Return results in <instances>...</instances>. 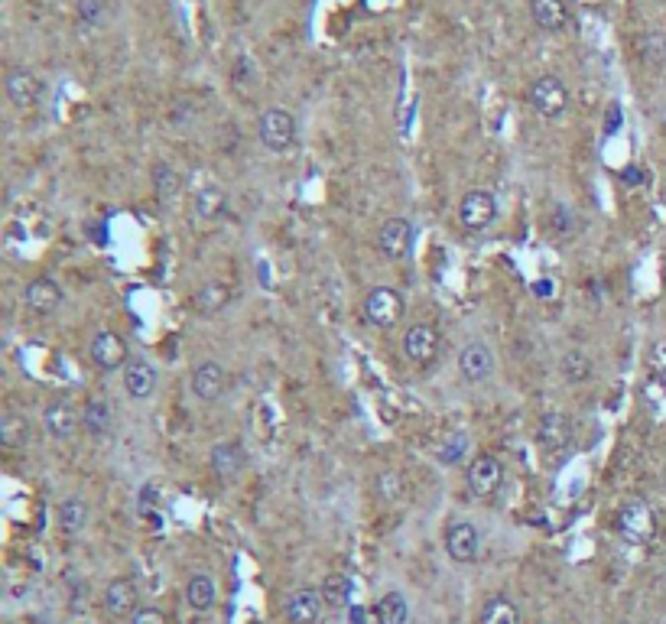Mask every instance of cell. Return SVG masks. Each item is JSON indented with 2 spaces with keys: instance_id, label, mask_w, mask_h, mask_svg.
<instances>
[{
  "instance_id": "cell-1",
  "label": "cell",
  "mask_w": 666,
  "mask_h": 624,
  "mask_svg": "<svg viewBox=\"0 0 666 624\" xmlns=\"http://www.w3.org/2000/svg\"><path fill=\"white\" fill-rule=\"evenodd\" d=\"M364 322H371L374 329H397L407 316V299L397 290V286H374V290L364 296L361 306Z\"/></svg>"
},
{
  "instance_id": "cell-2",
  "label": "cell",
  "mask_w": 666,
  "mask_h": 624,
  "mask_svg": "<svg viewBox=\"0 0 666 624\" xmlns=\"http://www.w3.org/2000/svg\"><path fill=\"white\" fill-rule=\"evenodd\" d=\"M257 140L264 143V150L270 153H290L299 140L296 114L286 108H267L257 121Z\"/></svg>"
},
{
  "instance_id": "cell-3",
  "label": "cell",
  "mask_w": 666,
  "mask_h": 624,
  "mask_svg": "<svg viewBox=\"0 0 666 624\" xmlns=\"http://www.w3.org/2000/svg\"><path fill=\"white\" fill-rule=\"evenodd\" d=\"M527 104L546 121H556L569 108V88L559 75H540L527 88Z\"/></svg>"
},
{
  "instance_id": "cell-4",
  "label": "cell",
  "mask_w": 666,
  "mask_h": 624,
  "mask_svg": "<svg viewBox=\"0 0 666 624\" xmlns=\"http://www.w3.org/2000/svg\"><path fill=\"white\" fill-rule=\"evenodd\" d=\"M413 247H416V225L410 218L394 215L377 228V251H381V257L390 260V264L407 260L413 254Z\"/></svg>"
},
{
  "instance_id": "cell-5",
  "label": "cell",
  "mask_w": 666,
  "mask_h": 624,
  "mask_svg": "<svg viewBox=\"0 0 666 624\" xmlns=\"http://www.w3.org/2000/svg\"><path fill=\"white\" fill-rule=\"evenodd\" d=\"M618 530H621V537L628 540V543H634V546L650 543V540L657 537V514H654V507H650L647 501H641V498L624 501L621 511H618Z\"/></svg>"
},
{
  "instance_id": "cell-6",
  "label": "cell",
  "mask_w": 666,
  "mask_h": 624,
  "mask_svg": "<svg viewBox=\"0 0 666 624\" xmlns=\"http://www.w3.org/2000/svg\"><path fill=\"white\" fill-rule=\"evenodd\" d=\"M504 478H507L504 462L491 452L475 455L472 465H468V491H472L478 501H491L494 494L504 488Z\"/></svg>"
},
{
  "instance_id": "cell-7",
  "label": "cell",
  "mask_w": 666,
  "mask_h": 624,
  "mask_svg": "<svg viewBox=\"0 0 666 624\" xmlns=\"http://www.w3.org/2000/svg\"><path fill=\"white\" fill-rule=\"evenodd\" d=\"M494 218H498V195L488 192V189H468L459 202V225L465 231H485L494 225Z\"/></svg>"
},
{
  "instance_id": "cell-8",
  "label": "cell",
  "mask_w": 666,
  "mask_h": 624,
  "mask_svg": "<svg viewBox=\"0 0 666 624\" xmlns=\"http://www.w3.org/2000/svg\"><path fill=\"white\" fill-rule=\"evenodd\" d=\"M442 351V332L433 322H413L403 332V355H407L416 368H429Z\"/></svg>"
},
{
  "instance_id": "cell-9",
  "label": "cell",
  "mask_w": 666,
  "mask_h": 624,
  "mask_svg": "<svg viewBox=\"0 0 666 624\" xmlns=\"http://www.w3.org/2000/svg\"><path fill=\"white\" fill-rule=\"evenodd\" d=\"M88 358H91V364H95L101 374H114V371H124L127 361L134 358V355H130V348H127V342H124L121 335L111 332V329H101L95 338H91Z\"/></svg>"
},
{
  "instance_id": "cell-10",
  "label": "cell",
  "mask_w": 666,
  "mask_h": 624,
  "mask_svg": "<svg viewBox=\"0 0 666 624\" xmlns=\"http://www.w3.org/2000/svg\"><path fill=\"white\" fill-rule=\"evenodd\" d=\"M4 88H7V98L17 111H33L39 98H43V78H39L33 69H26V65H13L4 78Z\"/></svg>"
},
{
  "instance_id": "cell-11",
  "label": "cell",
  "mask_w": 666,
  "mask_h": 624,
  "mask_svg": "<svg viewBox=\"0 0 666 624\" xmlns=\"http://www.w3.org/2000/svg\"><path fill=\"white\" fill-rule=\"evenodd\" d=\"M455 368L465 384H481L494 374V351L485 342H465L455 358Z\"/></svg>"
},
{
  "instance_id": "cell-12",
  "label": "cell",
  "mask_w": 666,
  "mask_h": 624,
  "mask_svg": "<svg viewBox=\"0 0 666 624\" xmlns=\"http://www.w3.org/2000/svg\"><path fill=\"white\" fill-rule=\"evenodd\" d=\"M446 553L452 563H475L481 553V530L472 524V520H455L446 530Z\"/></svg>"
},
{
  "instance_id": "cell-13",
  "label": "cell",
  "mask_w": 666,
  "mask_h": 624,
  "mask_svg": "<svg viewBox=\"0 0 666 624\" xmlns=\"http://www.w3.org/2000/svg\"><path fill=\"white\" fill-rule=\"evenodd\" d=\"M140 585L130 576H117L104 589V611L111 618H134L140 611Z\"/></svg>"
},
{
  "instance_id": "cell-14",
  "label": "cell",
  "mask_w": 666,
  "mask_h": 624,
  "mask_svg": "<svg viewBox=\"0 0 666 624\" xmlns=\"http://www.w3.org/2000/svg\"><path fill=\"white\" fill-rule=\"evenodd\" d=\"M121 384L130 400H150L156 394V384H160V371L153 368L150 358L134 355L127 361V368L121 371Z\"/></svg>"
},
{
  "instance_id": "cell-15",
  "label": "cell",
  "mask_w": 666,
  "mask_h": 624,
  "mask_svg": "<svg viewBox=\"0 0 666 624\" xmlns=\"http://www.w3.org/2000/svg\"><path fill=\"white\" fill-rule=\"evenodd\" d=\"M23 303L30 312H36V316H56V312L62 309V303H65V290L59 286V280L36 277V280L26 283Z\"/></svg>"
},
{
  "instance_id": "cell-16",
  "label": "cell",
  "mask_w": 666,
  "mask_h": 624,
  "mask_svg": "<svg viewBox=\"0 0 666 624\" xmlns=\"http://www.w3.org/2000/svg\"><path fill=\"white\" fill-rule=\"evenodd\" d=\"M208 468H212L218 481L231 485V481H238L244 475L247 449L241 442H218V446H212V452H208Z\"/></svg>"
},
{
  "instance_id": "cell-17",
  "label": "cell",
  "mask_w": 666,
  "mask_h": 624,
  "mask_svg": "<svg viewBox=\"0 0 666 624\" xmlns=\"http://www.w3.org/2000/svg\"><path fill=\"white\" fill-rule=\"evenodd\" d=\"M189 387H192V394L199 397L202 403H215V400L225 397L228 374H225V368H221L218 361H199V364L192 368Z\"/></svg>"
},
{
  "instance_id": "cell-18",
  "label": "cell",
  "mask_w": 666,
  "mask_h": 624,
  "mask_svg": "<svg viewBox=\"0 0 666 624\" xmlns=\"http://www.w3.org/2000/svg\"><path fill=\"white\" fill-rule=\"evenodd\" d=\"M322 611H325V598L319 589H309V585L290 592V598H286V605H283L286 624H319Z\"/></svg>"
},
{
  "instance_id": "cell-19",
  "label": "cell",
  "mask_w": 666,
  "mask_h": 624,
  "mask_svg": "<svg viewBox=\"0 0 666 624\" xmlns=\"http://www.w3.org/2000/svg\"><path fill=\"white\" fill-rule=\"evenodd\" d=\"M572 433H576V426H572V420L563 410L543 413L537 423V442L546 452H563L572 442Z\"/></svg>"
},
{
  "instance_id": "cell-20",
  "label": "cell",
  "mask_w": 666,
  "mask_h": 624,
  "mask_svg": "<svg viewBox=\"0 0 666 624\" xmlns=\"http://www.w3.org/2000/svg\"><path fill=\"white\" fill-rule=\"evenodd\" d=\"M78 423H82V416L72 407L69 400H49L46 410H43V426L52 439L59 442H69L75 433H78Z\"/></svg>"
},
{
  "instance_id": "cell-21",
  "label": "cell",
  "mask_w": 666,
  "mask_h": 624,
  "mask_svg": "<svg viewBox=\"0 0 666 624\" xmlns=\"http://www.w3.org/2000/svg\"><path fill=\"white\" fill-rule=\"evenodd\" d=\"M82 426L91 439L104 442L114 433V403L108 397H88L82 407Z\"/></svg>"
},
{
  "instance_id": "cell-22",
  "label": "cell",
  "mask_w": 666,
  "mask_h": 624,
  "mask_svg": "<svg viewBox=\"0 0 666 624\" xmlns=\"http://www.w3.org/2000/svg\"><path fill=\"white\" fill-rule=\"evenodd\" d=\"M228 212V192L215 186V182H208L199 192L192 195V215L195 221H202V225H212L221 215Z\"/></svg>"
},
{
  "instance_id": "cell-23",
  "label": "cell",
  "mask_w": 666,
  "mask_h": 624,
  "mask_svg": "<svg viewBox=\"0 0 666 624\" xmlns=\"http://www.w3.org/2000/svg\"><path fill=\"white\" fill-rule=\"evenodd\" d=\"M530 17L543 33H563L569 26L566 0H530Z\"/></svg>"
},
{
  "instance_id": "cell-24",
  "label": "cell",
  "mask_w": 666,
  "mask_h": 624,
  "mask_svg": "<svg viewBox=\"0 0 666 624\" xmlns=\"http://www.w3.org/2000/svg\"><path fill=\"white\" fill-rule=\"evenodd\" d=\"M56 517H59V530L65 533V537H78V533L88 527L91 507H88L85 498H75V494H72V498H65V501L59 504Z\"/></svg>"
},
{
  "instance_id": "cell-25",
  "label": "cell",
  "mask_w": 666,
  "mask_h": 624,
  "mask_svg": "<svg viewBox=\"0 0 666 624\" xmlns=\"http://www.w3.org/2000/svg\"><path fill=\"white\" fill-rule=\"evenodd\" d=\"M186 602L192 611H212L218 605V582L208 572H195L186 582Z\"/></svg>"
},
{
  "instance_id": "cell-26",
  "label": "cell",
  "mask_w": 666,
  "mask_h": 624,
  "mask_svg": "<svg viewBox=\"0 0 666 624\" xmlns=\"http://www.w3.org/2000/svg\"><path fill=\"white\" fill-rule=\"evenodd\" d=\"M228 299H231V290L221 280H208V283H202L199 290L192 293V306H195V312L199 316H215V312H221L228 306Z\"/></svg>"
},
{
  "instance_id": "cell-27",
  "label": "cell",
  "mask_w": 666,
  "mask_h": 624,
  "mask_svg": "<svg viewBox=\"0 0 666 624\" xmlns=\"http://www.w3.org/2000/svg\"><path fill=\"white\" fill-rule=\"evenodd\" d=\"M153 192H156V199H160L163 205H173L179 199L182 176H179V169L173 163H166V160L153 163Z\"/></svg>"
},
{
  "instance_id": "cell-28",
  "label": "cell",
  "mask_w": 666,
  "mask_h": 624,
  "mask_svg": "<svg viewBox=\"0 0 666 624\" xmlns=\"http://www.w3.org/2000/svg\"><path fill=\"white\" fill-rule=\"evenodd\" d=\"M319 592L325 598V608H348L351 595H355V582H351L348 572H329V576L322 579Z\"/></svg>"
},
{
  "instance_id": "cell-29",
  "label": "cell",
  "mask_w": 666,
  "mask_h": 624,
  "mask_svg": "<svg viewBox=\"0 0 666 624\" xmlns=\"http://www.w3.org/2000/svg\"><path fill=\"white\" fill-rule=\"evenodd\" d=\"M371 611H374L377 624H407V618H410V605H407V598H403V592H384L374 602Z\"/></svg>"
},
{
  "instance_id": "cell-30",
  "label": "cell",
  "mask_w": 666,
  "mask_h": 624,
  "mask_svg": "<svg viewBox=\"0 0 666 624\" xmlns=\"http://www.w3.org/2000/svg\"><path fill=\"white\" fill-rule=\"evenodd\" d=\"M559 374L566 384H585L592 377V358L582 348H566L559 358Z\"/></svg>"
},
{
  "instance_id": "cell-31",
  "label": "cell",
  "mask_w": 666,
  "mask_h": 624,
  "mask_svg": "<svg viewBox=\"0 0 666 624\" xmlns=\"http://www.w3.org/2000/svg\"><path fill=\"white\" fill-rule=\"evenodd\" d=\"M30 420L20 413H4V420H0V446L4 449H23L26 442H30Z\"/></svg>"
},
{
  "instance_id": "cell-32",
  "label": "cell",
  "mask_w": 666,
  "mask_h": 624,
  "mask_svg": "<svg viewBox=\"0 0 666 624\" xmlns=\"http://www.w3.org/2000/svg\"><path fill=\"white\" fill-rule=\"evenodd\" d=\"M481 624H520V608L507 595H491L481 608Z\"/></svg>"
},
{
  "instance_id": "cell-33",
  "label": "cell",
  "mask_w": 666,
  "mask_h": 624,
  "mask_svg": "<svg viewBox=\"0 0 666 624\" xmlns=\"http://www.w3.org/2000/svg\"><path fill=\"white\" fill-rule=\"evenodd\" d=\"M374 485H377V498H381L384 504H397L403 498V478H400V472H394V468L377 472Z\"/></svg>"
},
{
  "instance_id": "cell-34",
  "label": "cell",
  "mask_w": 666,
  "mask_h": 624,
  "mask_svg": "<svg viewBox=\"0 0 666 624\" xmlns=\"http://www.w3.org/2000/svg\"><path fill=\"white\" fill-rule=\"evenodd\" d=\"M160 501H163L160 485H156V481H147V485H140L137 498H134V507H137V514L143 520H150V517H156V511H160Z\"/></svg>"
},
{
  "instance_id": "cell-35",
  "label": "cell",
  "mask_w": 666,
  "mask_h": 624,
  "mask_svg": "<svg viewBox=\"0 0 666 624\" xmlns=\"http://www.w3.org/2000/svg\"><path fill=\"white\" fill-rule=\"evenodd\" d=\"M641 59L647 65H666V33L654 30L641 36Z\"/></svg>"
},
{
  "instance_id": "cell-36",
  "label": "cell",
  "mask_w": 666,
  "mask_h": 624,
  "mask_svg": "<svg viewBox=\"0 0 666 624\" xmlns=\"http://www.w3.org/2000/svg\"><path fill=\"white\" fill-rule=\"evenodd\" d=\"M104 13H108L104 0H78V4H75V17H78V23H82V26L104 23Z\"/></svg>"
},
{
  "instance_id": "cell-37",
  "label": "cell",
  "mask_w": 666,
  "mask_h": 624,
  "mask_svg": "<svg viewBox=\"0 0 666 624\" xmlns=\"http://www.w3.org/2000/svg\"><path fill=\"white\" fill-rule=\"evenodd\" d=\"M465 452H468V436H465V433H452L449 442H442L439 462H442V465H455Z\"/></svg>"
},
{
  "instance_id": "cell-38",
  "label": "cell",
  "mask_w": 666,
  "mask_h": 624,
  "mask_svg": "<svg viewBox=\"0 0 666 624\" xmlns=\"http://www.w3.org/2000/svg\"><path fill=\"white\" fill-rule=\"evenodd\" d=\"M130 624H169L166 611L163 608H153V605H143L134 618H130Z\"/></svg>"
},
{
  "instance_id": "cell-39",
  "label": "cell",
  "mask_w": 666,
  "mask_h": 624,
  "mask_svg": "<svg viewBox=\"0 0 666 624\" xmlns=\"http://www.w3.org/2000/svg\"><path fill=\"white\" fill-rule=\"evenodd\" d=\"M621 124H624L621 104H618V101H611V104H608V111H605V137H615L618 130H621Z\"/></svg>"
},
{
  "instance_id": "cell-40",
  "label": "cell",
  "mask_w": 666,
  "mask_h": 624,
  "mask_svg": "<svg viewBox=\"0 0 666 624\" xmlns=\"http://www.w3.org/2000/svg\"><path fill=\"white\" fill-rule=\"evenodd\" d=\"M374 611H368L364 605H348V624H371Z\"/></svg>"
},
{
  "instance_id": "cell-41",
  "label": "cell",
  "mask_w": 666,
  "mask_h": 624,
  "mask_svg": "<svg viewBox=\"0 0 666 624\" xmlns=\"http://www.w3.org/2000/svg\"><path fill=\"white\" fill-rule=\"evenodd\" d=\"M621 182H624V186H641V182H644V169H641V166H624Z\"/></svg>"
},
{
  "instance_id": "cell-42",
  "label": "cell",
  "mask_w": 666,
  "mask_h": 624,
  "mask_svg": "<svg viewBox=\"0 0 666 624\" xmlns=\"http://www.w3.org/2000/svg\"><path fill=\"white\" fill-rule=\"evenodd\" d=\"M663 390H666V371H663Z\"/></svg>"
},
{
  "instance_id": "cell-43",
  "label": "cell",
  "mask_w": 666,
  "mask_h": 624,
  "mask_svg": "<svg viewBox=\"0 0 666 624\" xmlns=\"http://www.w3.org/2000/svg\"><path fill=\"white\" fill-rule=\"evenodd\" d=\"M657 624H666V618H663V621H657Z\"/></svg>"
}]
</instances>
